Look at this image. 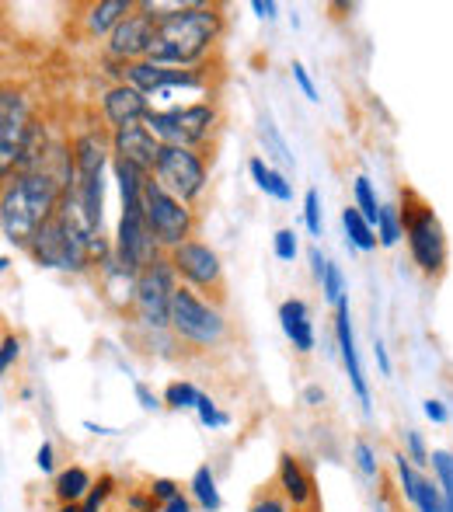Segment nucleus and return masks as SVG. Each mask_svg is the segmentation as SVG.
Instances as JSON below:
<instances>
[{
    "mask_svg": "<svg viewBox=\"0 0 453 512\" xmlns=\"http://www.w3.org/2000/svg\"><path fill=\"white\" fill-rule=\"evenodd\" d=\"M63 185L49 171H32V175H14V182L4 189L0 203V227L11 244H32L35 234L60 213Z\"/></svg>",
    "mask_w": 453,
    "mask_h": 512,
    "instance_id": "obj_1",
    "label": "nucleus"
},
{
    "mask_svg": "<svg viewBox=\"0 0 453 512\" xmlns=\"http://www.w3.org/2000/svg\"><path fill=\"white\" fill-rule=\"evenodd\" d=\"M157 32L150 42L147 60L157 67H185L196 63L210 49V42L220 32V14L213 7H175L168 14H154Z\"/></svg>",
    "mask_w": 453,
    "mask_h": 512,
    "instance_id": "obj_2",
    "label": "nucleus"
},
{
    "mask_svg": "<svg viewBox=\"0 0 453 512\" xmlns=\"http://www.w3.org/2000/svg\"><path fill=\"white\" fill-rule=\"evenodd\" d=\"M39 265L49 269H84L91 258L105 255V241L95 244L91 237H84L81 230H74L60 213L46 223V227L35 234V241L28 244Z\"/></svg>",
    "mask_w": 453,
    "mask_h": 512,
    "instance_id": "obj_3",
    "label": "nucleus"
},
{
    "mask_svg": "<svg viewBox=\"0 0 453 512\" xmlns=\"http://www.w3.org/2000/svg\"><path fill=\"white\" fill-rule=\"evenodd\" d=\"M401 223L408 230V248L412 258L426 276H440L443 262H447V241H443V227L436 220V213L422 203L415 192H405V213Z\"/></svg>",
    "mask_w": 453,
    "mask_h": 512,
    "instance_id": "obj_4",
    "label": "nucleus"
},
{
    "mask_svg": "<svg viewBox=\"0 0 453 512\" xmlns=\"http://www.w3.org/2000/svg\"><path fill=\"white\" fill-rule=\"evenodd\" d=\"M143 216H147V227L154 230L157 244H164V248H182L185 237L192 234L189 206L171 196L154 178L143 185Z\"/></svg>",
    "mask_w": 453,
    "mask_h": 512,
    "instance_id": "obj_5",
    "label": "nucleus"
},
{
    "mask_svg": "<svg viewBox=\"0 0 453 512\" xmlns=\"http://www.w3.org/2000/svg\"><path fill=\"white\" fill-rule=\"evenodd\" d=\"M175 265L157 258L150 269H143L136 276V290H133V300H136V310H140V321L150 324V328H164L171 324V300H175L178 286H175Z\"/></svg>",
    "mask_w": 453,
    "mask_h": 512,
    "instance_id": "obj_6",
    "label": "nucleus"
},
{
    "mask_svg": "<svg viewBox=\"0 0 453 512\" xmlns=\"http://www.w3.org/2000/svg\"><path fill=\"white\" fill-rule=\"evenodd\" d=\"M143 126L164 143V147H192L206 140L213 126V105H189V108H168V112H150Z\"/></svg>",
    "mask_w": 453,
    "mask_h": 512,
    "instance_id": "obj_7",
    "label": "nucleus"
},
{
    "mask_svg": "<svg viewBox=\"0 0 453 512\" xmlns=\"http://www.w3.org/2000/svg\"><path fill=\"white\" fill-rule=\"evenodd\" d=\"M171 328L196 345H213V342L224 338L227 324H224V314H220L217 307L203 304L192 290L178 286L175 300H171Z\"/></svg>",
    "mask_w": 453,
    "mask_h": 512,
    "instance_id": "obj_8",
    "label": "nucleus"
},
{
    "mask_svg": "<svg viewBox=\"0 0 453 512\" xmlns=\"http://www.w3.org/2000/svg\"><path fill=\"white\" fill-rule=\"evenodd\" d=\"M157 182L182 203H192L206 189V168L189 147H164L157 157Z\"/></svg>",
    "mask_w": 453,
    "mask_h": 512,
    "instance_id": "obj_9",
    "label": "nucleus"
},
{
    "mask_svg": "<svg viewBox=\"0 0 453 512\" xmlns=\"http://www.w3.org/2000/svg\"><path fill=\"white\" fill-rule=\"evenodd\" d=\"M171 265L182 279H189L199 290H213L217 297H224V265H220L217 251H210L199 241H185L182 248H175Z\"/></svg>",
    "mask_w": 453,
    "mask_h": 512,
    "instance_id": "obj_10",
    "label": "nucleus"
},
{
    "mask_svg": "<svg viewBox=\"0 0 453 512\" xmlns=\"http://www.w3.org/2000/svg\"><path fill=\"white\" fill-rule=\"evenodd\" d=\"M28 129H32V119H28L25 95L7 88L4 98H0V164H4V171H11V164H18Z\"/></svg>",
    "mask_w": 453,
    "mask_h": 512,
    "instance_id": "obj_11",
    "label": "nucleus"
},
{
    "mask_svg": "<svg viewBox=\"0 0 453 512\" xmlns=\"http://www.w3.org/2000/svg\"><path fill=\"white\" fill-rule=\"evenodd\" d=\"M161 150H164V143L157 140L147 126H140V122L115 129V154H119V161H129L133 168H140L143 175H147V171H157Z\"/></svg>",
    "mask_w": 453,
    "mask_h": 512,
    "instance_id": "obj_12",
    "label": "nucleus"
},
{
    "mask_svg": "<svg viewBox=\"0 0 453 512\" xmlns=\"http://www.w3.org/2000/svg\"><path fill=\"white\" fill-rule=\"evenodd\" d=\"M129 84L143 95L154 98H168L171 88H199V77L192 70H171V67H157V63H133L126 70Z\"/></svg>",
    "mask_w": 453,
    "mask_h": 512,
    "instance_id": "obj_13",
    "label": "nucleus"
},
{
    "mask_svg": "<svg viewBox=\"0 0 453 512\" xmlns=\"http://www.w3.org/2000/svg\"><path fill=\"white\" fill-rule=\"evenodd\" d=\"M154 32H157L154 14H129L112 32V46H109L112 56H147Z\"/></svg>",
    "mask_w": 453,
    "mask_h": 512,
    "instance_id": "obj_14",
    "label": "nucleus"
},
{
    "mask_svg": "<svg viewBox=\"0 0 453 512\" xmlns=\"http://www.w3.org/2000/svg\"><path fill=\"white\" fill-rule=\"evenodd\" d=\"M335 335H339L342 363H345V370H349L352 391H356V398L363 401V408L370 411V387H366V377H363V363H359L356 338H352V324H349V304H345V300L335 307Z\"/></svg>",
    "mask_w": 453,
    "mask_h": 512,
    "instance_id": "obj_15",
    "label": "nucleus"
},
{
    "mask_svg": "<svg viewBox=\"0 0 453 512\" xmlns=\"http://www.w3.org/2000/svg\"><path fill=\"white\" fill-rule=\"evenodd\" d=\"M105 115H109V122L115 129L133 126V122H140L150 115L147 95L136 88H126V84H122V88H112L109 95H105Z\"/></svg>",
    "mask_w": 453,
    "mask_h": 512,
    "instance_id": "obj_16",
    "label": "nucleus"
},
{
    "mask_svg": "<svg viewBox=\"0 0 453 512\" xmlns=\"http://www.w3.org/2000/svg\"><path fill=\"white\" fill-rule=\"evenodd\" d=\"M279 321H283V331L290 335V342L297 345L300 352L314 349V328H311V317H307L304 300H286V304L279 307Z\"/></svg>",
    "mask_w": 453,
    "mask_h": 512,
    "instance_id": "obj_17",
    "label": "nucleus"
},
{
    "mask_svg": "<svg viewBox=\"0 0 453 512\" xmlns=\"http://www.w3.org/2000/svg\"><path fill=\"white\" fill-rule=\"evenodd\" d=\"M279 485H283L286 499H290L293 506H304V502L311 499V478H307V471L300 467V460L290 457V453H283V460H279Z\"/></svg>",
    "mask_w": 453,
    "mask_h": 512,
    "instance_id": "obj_18",
    "label": "nucleus"
},
{
    "mask_svg": "<svg viewBox=\"0 0 453 512\" xmlns=\"http://www.w3.org/2000/svg\"><path fill=\"white\" fill-rule=\"evenodd\" d=\"M91 474L84 471V467H67V471L56 478V499L63 502V506H77L81 499H88L91 495Z\"/></svg>",
    "mask_w": 453,
    "mask_h": 512,
    "instance_id": "obj_19",
    "label": "nucleus"
},
{
    "mask_svg": "<svg viewBox=\"0 0 453 512\" xmlns=\"http://www.w3.org/2000/svg\"><path fill=\"white\" fill-rule=\"evenodd\" d=\"M248 171H251V178H255V185L265 192V196H272V199H279V203H290L293 199V189H290V182H286L279 171H272L269 164L262 161V157H251V164H248Z\"/></svg>",
    "mask_w": 453,
    "mask_h": 512,
    "instance_id": "obj_20",
    "label": "nucleus"
},
{
    "mask_svg": "<svg viewBox=\"0 0 453 512\" xmlns=\"http://www.w3.org/2000/svg\"><path fill=\"white\" fill-rule=\"evenodd\" d=\"M129 11H133V4L129 0H105V4H98L95 11L88 14V28L95 35H102V32H115V25H119L122 18H129Z\"/></svg>",
    "mask_w": 453,
    "mask_h": 512,
    "instance_id": "obj_21",
    "label": "nucleus"
},
{
    "mask_svg": "<svg viewBox=\"0 0 453 512\" xmlns=\"http://www.w3.org/2000/svg\"><path fill=\"white\" fill-rule=\"evenodd\" d=\"M342 223H345V234H349V241L356 244L359 251H373V248H377V234H373V223L366 220V216L359 213L356 206L345 209Z\"/></svg>",
    "mask_w": 453,
    "mask_h": 512,
    "instance_id": "obj_22",
    "label": "nucleus"
},
{
    "mask_svg": "<svg viewBox=\"0 0 453 512\" xmlns=\"http://www.w3.org/2000/svg\"><path fill=\"white\" fill-rule=\"evenodd\" d=\"M258 136H262V143H265V150H269L272 157H276L279 164H283L286 171H293L297 164H293V154H290V147H286V140L279 136V129L272 126V119L265 115L262 119V129H258Z\"/></svg>",
    "mask_w": 453,
    "mask_h": 512,
    "instance_id": "obj_23",
    "label": "nucleus"
},
{
    "mask_svg": "<svg viewBox=\"0 0 453 512\" xmlns=\"http://www.w3.org/2000/svg\"><path fill=\"white\" fill-rule=\"evenodd\" d=\"M192 492H196V499L203 502V509L217 512L220 509V492H217V481H213V471L210 467H199L196 474H192Z\"/></svg>",
    "mask_w": 453,
    "mask_h": 512,
    "instance_id": "obj_24",
    "label": "nucleus"
},
{
    "mask_svg": "<svg viewBox=\"0 0 453 512\" xmlns=\"http://www.w3.org/2000/svg\"><path fill=\"white\" fill-rule=\"evenodd\" d=\"M356 209L366 216V220L373 223V227H377V220H380V206H377V196H373L370 178H363V175L356 178Z\"/></svg>",
    "mask_w": 453,
    "mask_h": 512,
    "instance_id": "obj_25",
    "label": "nucleus"
},
{
    "mask_svg": "<svg viewBox=\"0 0 453 512\" xmlns=\"http://www.w3.org/2000/svg\"><path fill=\"white\" fill-rule=\"evenodd\" d=\"M419 512H447V502H443V488L436 481L422 478L419 481V499H415Z\"/></svg>",
    "mask_w": 453,
    "mask_h": 512,
    "instance_id": "obj_26",
    "label": "nucleus"
},
{
    "mask_svg": "<svg viewBox=\"0 0 453 512\" xmlns=\"http://www.w3.org/2000/svg\"><path fill=\"white\" fill-rule=\"evenodd\" d=\"M433 467L440 474V488H443V502H447V512H453V457L443 450L433 453Z\"/></svg>",
    "mask_w": 453,
    "mask_h": 512,
    "instance_id": "obj_27",
    "label": "nucleus"
},
{
    "mask_svg": "<svg viewBox=\"0 0 453 512\" xmlns=\"http://www.w3.org/2000/svg\"><path fill=\"white\" fill-rule=\"evenodd\" d=\"M377 230H380V244L394 248L401 241V220L391 206H380V220H377Z\"/></svg>",
    "mask_w": 453,
    "mask_h": 512,
    "instance_id": "obj_28",
    "label": "nucleus"
},
{
    "mask_svg": "<svg viewBox=\"0 0 453 512\" xmlns=\"http://www.w3.org/2000/svg\"><path fill=\"white\" fill-rule=\"evenodd\" d=\"M199 398H203V394H199L192 384H182V380H175V384L164 391V401H168L171 408H196Z\"/></svg>",
    "mask_w": 453,
    "mask_h": 512,
    "instance_id": "obj_29",
    "label": "nucleus"
},
{
    "mask_svg": "<svg viewBox=\"0 0 453 512\" xmlns=\"http://www.w3.org/2000/svg\"><path fill=\"white\" fill-rule=\"evenodd\" d=\"M321 293H325V300H328V304H335V307H339L342 300H345V283H342V272H339V265H332V262H328L325 279H321Z\"/></svg>",
    "mask_w": 453,
    "mask_h": 512,
    "instance_id": "obj_30",
    "label": "nucleus"
},
{
    "mask_svg": "<svg viewBox=\"0 0 453 512\" xmlns=\"http://www.w3.org/2000/svg\"><path fill=\"white\" fill-rule=\"evenodd\" d=\"M304 220H307V230H311L314 237H321V196H318V189H307Z\"/></svg>",
    "mask_w": 453,
    "mask_h": 512,
    "instance_id": "obj_31",
    "label": "nucleus"
},
{
    "mask_svg": "<svg viewBox=\"0 0 453 512\" xmlns=\"http://www.w3.org/2000/svg\"><path fill=\"white\" fill-rule=\"evenodd\" d=\"M272 244H276L279 262H293V258H297V234H293V230H279Z\"/></svg>",
    "mask_w": 453,
    "mask_h": 512,
    "instance_id": "obj_32",
    "label": "nucleus"
},
{
    "mask_svg": "<svg viewBox=\"0 0 453 512\" xmlns=\"http://www.w3.org/2000/svg\"><path fill=\"white\" fill-rule=\"evenodd\" d=\"M196 411H199V418H203V425H210V429H217V425H227V422H230V418H227L217 405H213V401L206 398V394L199 398Z\"/></svg>",
    "mask_w": 453,
    "mask_h": 512,
    "instance_id": "obj_33",
    "label": "nucleus"
},
{
    "mask_svg": "<svg viewBox=\"0 0 453 512\" xmlns=\"http://www.w3.org/2000/svg\"><path fill=\"white\" fill-rule=\"evenodd\" d=\"M109 492H112V478H102V485L91 488V495L84 499L81 512H98V509H102V502L109 499Z\"/></svg>",
    "mask_w": 453,
    "mask_h": 512,
    "instance_id": "obj_34",
    "label": "nucleus"
},
{
    "mask_svg": "<svg viewBox=\"0 0 453 512\" xmlns=\"http://www.w3.org/2000/svg\"><path fill=\"white\" fill-rule=\"evenodd\" d=\"M356 464H359V471H363L366 478H373V474H377V460H373L370 443H363V439L356 443Z\"/></svg>",
    "mask_w": 453,
    "mask_h": 512,
    "instance_id": "obj_35",
    "label": "nucleus"
},
{
    "mask_svg": "<svg viewBox=\"0 0 453 512\" xmlns=\"http://www.w3.org/2000/svg\"><path fill=\"white\" fill-rule=\"evenodd\" d=\"M293 81L300 84V91H304L311 102H318V88H314V81L307 77V70H304V63H293Z\"/></svg>",
    "mask_w": 453,
    "mask_h": 512,
    "instance_id": "obj_36",
    "label": "nucleus"
},
{
    "mask_svg": "<svg viewBox=\"0 0 453 512\" xmlns=\"http://www.w3.org/2000/svg\"><path fill=\"white\" fill-rule=\"evenodd\" d=\"M150 495H154V499L171 502V499H178V485H175V481H168V478H157L154 485H150Z\"/></svg>",
    "mask_w": 453,
    "mask_h": 512,
    "instance_id": "obj_37",
    "label": "nucleus"
},
{
    "mask_svg": "<svg viewBox=\"0 0 453 512\" xmlns=\"http://www.w3.org/2000/svg\"><path fill=\"white\" fill-rule=\"evenodd\" d=\"M408 450H412V464H426V460H433L426 453V443H422L419 432H408Z\"/></svg>",
    "mask_w": 453,
    "mask_h": 512,
    "instance_id": "obj_38",
    "label": "nucleus"
},
{
    "mask_svg": "<svg viewBox=\"0 0 453 512\" xmlns=\"http://www.w3.org/2000/svg\"><path fill=\"white\" fill-rule=\"evenodd\" d=\"M18 349H21L18 338L7 335V338H4V352H0V370H11V363L18 359Z\"/></svg>",
    "mask_w": 453,
    "mask_h": 512,
    "instance_id": "obj_39",
    "label": "nucleus"
},
{
    "mask_svg": "<svg viewBox=\"0 0 453 512\" xmlns=\"http://www.w3.org/2000/svg\"><path fill=\"white\" fill-rule=\"evenodd\" d=\"M136 398H140V405L147 408V411H154V408H157V394H150V387H147V384H136Z\"/></svg>",
    "mask_w": 453,
    "mask_h": 512,
    "instance_id": "obj_40",
    "label": "nucleus"
},
{
    "mask_svg": "<svg viewBox=\"0 0 453 512\" xmlns=\"http://www.w3.org/2000/svg\"><path fill=\"white\" fill-rule=\"evenodd\" d=\"M373 352H377V363H380V373H391V359H387V349H384V342L380 338H373Z\"/></svg>",
    "mask_w": 453,
    "mask_h": 512,
    "instance_id": "obj_41",
    "label": "nucleus"
},
{
    "mask_svg": "<svg viewBox=\"0 0 453 512\" xmlns=\"http://www.w3.org/2000/svg\"><path fill=\"white\" fill-rule=\"evenodd\" d=\"M39 467H42V474L53 471V446H49V443L39 446Z\"/></svg>",
    "mask_w": 453,
    "mask_h": 512,
    "instance_id": "obj_42",
    "label": "nucleus"
},
{
    "mask_svg": "<svg viewBox=\"0 0 453 512\" xmlns=\"http://www.w3.org/2000/svg\"><path fill=\"white\" fill-rule=\"evenodd\" d=\"M251 11H255L258 18H276V4H272V0H255Z\"/></svg>",
    "mask_w": 453,
    "mask_h": 512,
    "instance_id": "obj_43",
    "label": "nucleus"
},
{
    "mask_svg": "<svg viewBox=\"0 0 453 512\" xmlns=\"http://www.w3.org/2000/svg\"><path fill=\"white\" fill-rule=\"evenodd\" d=\"M426 415L433 418V422H447V408H443V401H426Z\"/></svg>",
    "mask_w": 453,
    "mask_h": 512,
    "instance_id": "obj_44",
    "label": "nucleus"
},
{
    "mask_svg": "<svg viewBox=\"0 0 453 512\" xmlns=\"http://www.w3.org/2000/svg\"><path fill=\"white\" fill-rule=\"evenodd\" d=\"M251 512H286V506L279 499H262V502L251 506Z\"/></svg>",
    "mask_w": 453,
    "mask_h": 512,
    "instance_id": "obj_45",
    "label": "nucleus"
},
{
    "mask_svg": "<svg viewBox=\"0 0 453 512\" xmlns=\"http://www.w3.org/2000/svg\"><path fill=\"white\" fill-rule=\"evenodd\" d=\"M164 512H189V502H185L182 495H178V499H171L168 506H164Z\"/></svg>",
    "mask_w": 453,
    "mask_h": 512,
    "instance_id": "obj_46",
    "label": "nucleus"
},
{
    "mask_svg": "<svg viewBox=\"0 0 453 512\" xmlns=\"http://www.w3.org/2000/svg\"><path fill=\"white\" fill-rule=\"evenodd\" d=\"M84 429L98 432V436H115V429H105V425H95V422H84Z\"/></svg>",
    "mask_w": 453,
    "mask_h": 512,
    "instance_id": "obj_47",
    "label": "nucleus"
},
{
    "mask_svg": "<svg viewBox=\"0 0 453 512\" xmlns=\"http://www.w3.org/2000/svg\"><path fill=\"white\" fill-rule=\"evenodd\" d=\"M129 506H133V509H154V502H147L143 495H133V499H129Z\"/></svg>",
    "mask_w": 453,
    "mask_h": 512,
    "instance_id": "obj_48",
    "label": "nucleus"
},
{
    "mask_svg": "<svg viewBox=\"0 0 453 512\" xmlns=\"http://www.w3.org/2000/svg\"><path fill=\"white\" fill-rule=\"evenodd\" d=\"M307 401H325V394H321L318 387H311V391H307Z\"/></svg>",
    "mask_w": 453,
    "mask_h": 512,
    "instance_id": "obj_49",
    "label": "nucleus"
},
{
    "mask_svg": "<svg viewBox=\"0 0 453 512\" xmlns=\"http://www.w3.org/2000/svg\"><path fill=\"white\" fill-rule=\"evenodd\" d=\"M60 512H81V509H74V506H63Z\"/></svg>",
    "mask_w": 453,
    "mask_h": 512,
    "instance_id": "obj_50",
    "label": "nucleus"
}]
</instances>
